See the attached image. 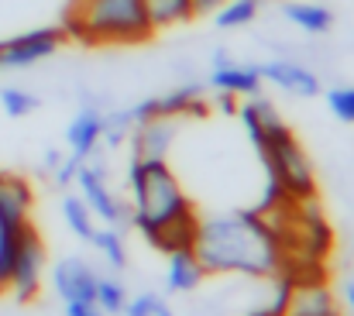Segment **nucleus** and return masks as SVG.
I'll list each match as a JSON object with an SVG mask.
<instances>
[{"label": "nucleus", "instance_id": "f257e3e1", "mask_svg": "<svg viewBox=\"0 0 354 316\" xmlns=\"http://www.w3.org/2000/svg\"><path fill=\"white\" fill-rule=\"evenodd\" d=\"M193 251L207 275H275L282 265L279 230L254 210L200 216L193 230Z\"/></svg>", "mask_w": 354, "mask_h": 316}, {"label": "nucleus", "instance_id": "f03ea898", "mask_svg": "<svg viewBox=\"0 0 354 316\" xmlns=\"http://www.w3.org/2000/svg\"><path fill=\"white\" fill-rule=\"evenodd\" d=\"M127 193H131L127 223L155 251L169 254L176 248L193 244V230H196L200 216L165 158H131L127 162Z\"/></svg>", "mask_w": 354, "mask_h": 316}, {"label": "nucleus", "instance_id": "7ed1b4c3", "mask_svg": "<svg viewBox=\"0 0 354 316\" xmlns=\"http://www.w3.org/2000/svg\"><path fill=\"white\" fill-rule=\"evenodd\" d=\"M237 120L268 176V196H265L261 210H268L275 200H289V203L313 200L317 196L313 165H310L303 145L296 141L292 127L279 117L275 104L265 100L261 93L248 97V104H237Z\"/></svg>", "mask_w": 354, "mask_h": 316}, {"label": "nucleus", "instance_id": "20e7f679", "mask_svg": "<svg viewBox=\"0 0 354 316\" xmlns=\"http://www.w3.org/2000/svg\"><path fill=\"white\" fill-rule=\"evenodd\" d=\"M62 31L83 45H141L155 35L145 0H73Z\"/></svg>", "mask_w": 354, "mask_h": 316}, {"label": "nucleus", "instance_id": "39448f33", "mask_svg": "<svg viewBox=\"0 0 354 316\" xmlns=\"http://www.w3.org/2000/svg\"><path fill=\"white\" fill-rule=\"evenodd\" d=\"M41 275H45V244H41L38 227L28 220V227L21 230V241H17V258H14L7 289L17 296V303H31L41 289Z\"/></svg>", "mask_w": 354, "mask_h": 316}, {"label": "nucleus", "instance_id": "423d86ee", "mask_svg": "<svg viewBox=\"0 0 354 316\" xmlns=\"http://www.w3.org/2000/svg\"><path fill=\"white\" fill-rule=\"evenodd\" d=\"M66 41V31L62 28H35V31H24V35H14V38H3L0 41V69H28V66H38L41 59L55 55Z\"/></svg>", "mask_w": 354, "mask_h": 316}, {"label": "nucleus", "instance_id": "0eeeda50", "mask_svg": "<svg viewBox=\"0 0 354 316\" xmlns=\"http://www.w3.org/2000/svg\"><path fill=\"white\" fill-rule=\"evenodd\" d=\"M76 186H80V196H83V203L93 210V216H100L104 223H111V227H124L127 223V203H120L118 196L107 189V179H104V165H97V162H83V169H80V176H76Z\"/></svg>", "mask_w": 354, "mask_h": 316}, {"label": "nucleus", "instance_id": "6e6552de", "mask_svg": "<svg viewBox=\"0 0 354 316\" xmlns=\"http://www.w3.org/2000/svg\"><path fill=\"white\" fill-rule=\"evenodd\" d=\"M97 268L86 258H62L52 268V289L62 303H93L97 296Z\"/></svg>", "mask_w": 354, "mask_h": 316}, {"label": "nucleus", "instance_id": "1a4fd4ad", "mask_svg": "<svg viewBox=\"0 0 354 316\" xmlns=\"http://www.w3.org/2000/svg\"><path fill=\"white\" fill-rule=\"evenodd\" d=\"M258 73H261V83H272V86H279V90H286V93H292V97H320V76L313 73V69H306L303 62H292V59H268V62H261L258 66Z\"/></svg>", "mask_w": 354, "mask_h": 316}, {"label": "nucleus", "instance_id": "9d476101", "mask_svg": "<svg viewBox=\"0 0 354 316\" xmlns=\"http://www.w3.org/2000/svg\"><path fill=\"white\" fill-rule=\"evenodd\" d=\"M207 86H210L214 93L258 97V93H261V73H258V66H241V62H231V59H227V52H217Z\"/></svg>", "mask_w": 354, "mask_h": 316}, {"label": "nucleus", "instance_id": "9b49d317", "mask_svg": "<svg viewBox=\"0 0 354 316\" xmlns=\"http://www.w3.org/2000/svg\"><path fill=\"white\" fill-rule=\"evenodd\" d=\"M131 158H165L176 141V117H148L131 127Z\"/></svg>", "mask_w": 354, "mask_h": 316}, {"label": "nucleus", "instance_id": "f8f14e48", "mask_svg": "<svg viewBox=\"0 0 354 316\" xmlns=\"http://www.w3.org/2000/svg\"><path fill=\"white\" fill-rule=\"evenodd\" d=\"M104 110L100 106H80V113L66 127V145L69 155L76 158H93V151L104 145Z\"/></svg>", "mask_w": 354, "mask_h": 316}, {"label": "nucleus", "instance_id": "ddd939ff", "mask_svg": "<svg viewBox=\"0 0 354 316\" xmlns=\"http://www.w3.org/2000/svg\"><path fill=\"white\" fill-rule=\"evenodd\" d=\"M282 316H341L334 292L320 282H292Z\"/></svg>", "mask_w": 354, "mask_h": 316}, {"label": "nucleus", "instance_id": "4468645a", "mask_svg": "<svg viewBox=\"0 0 354 316\" xmlns=\"http://www.w3.org/2000/svg\"><path fill=\"white\" fill-rule=\"evenodd\" d=\"M203 279H207V272H203V265H200L193 244L169 251V272H165L169 292H193Z\"/></svg>", "mask_w": 354, "mask_h": 316}, {"label": "nucleus", "instance_id": "2eb2a0df", "mask_svg": "<svg viewBox=\"0 0 354 316\" xmlns=\"http://www.w3.org/2000/svg\"><path fill=\"white\" fill-rule=\"evenodd\" d=\"M282 14H286V21H292L299 31H306V35H327L330 28H334V14H330V7H324V3H306V0H289V3H282Z\"/></svg>", "mask_w": 354, "mask_h": 316}, {"label": "nucleus", "instance_id": "dca6fc26", "mask_svg": "<svg viewBox=\"0 0 354 316\" xmlns=\"http://www.w3.org/2000/svg\"><path fill=\"white\" fill-rule=\"evenodd\" d=\"M145 14L151 31H169L179 24H189L193 14V0H145Z\"/></svg>", "mask_w": 354, "mask_h": 316}, {"label": "nucleus", "instance_id": "f3484780", "mask_svg": "<svg viewBox=\"0 0 354 316\" xmlns=\"http://www.w3.org/2000/svg\"><path fill=\"white\" fill-rule=\"evenodd\" d=\"M90 244L100 251V258H104L114 272L127 268V244H124V237H120L118 227H97L93 237H90Z\"/></svg>", "mask_w": 354, "mask_h": 316}, {"label": "nucleus", "instance_id": "a211bd4d", "mask_svg": "<svg viewBox=\"0 0 354 316\" xmlns=\"http://www.w3.org/2000/svg\"><path fill=\"white\" fill-rule=\"evenodd\" d=\"M261 10V0H227L217 14H214V24L221 31H234V28H244L258 17Z\"/></svg>", "mask_w": 354, "mask_h": 316}, {"label": "nucleus", "instance_id": "6ab92c4d", "mask_svg": "<svg viewBox=\"0 0 354 316\" xmlns=\"http://www.w3.org/2000/svg\"><path fill=\"white\" fill-rule=\"evenodd\" d=\"M62 216H66V223H69V230H73L76 237H83V241L93 237L97 216L83 203V196H69V193H66V196H62Z\"/></svg>", "mask_w": 354, "mask_h": 316}, {"label": "nucleus", "instance_id": "aec40b11", "mask_svg": "<svg viewBox=\"0 0 354 316\" xmlns=\"http://www.w3.org/2000/svg\"><path fill=\"white\" fill-rule=\"evenodd\" d=\"M93 303L104 310L107 316H120L124 313V306H127V289L120 286L118 279H97V296H93Z\"/></svg>", "mask_w": 354, "mask_h": 316}, {"label": "nucleus", "instance_id": "412c9836", "mask_svg": "<svg viewBox=\"0 0 354 316\" xmlns=\"http://www.w3.org/2000/svg\"><path fill=\"white\" fill-rule=\"evenodd\" d=\"M0 106H3L7 117H28V113L38 110V97L21 90V86H3L0 90Z\"/></svg>", "mask_w": 354, "mask_h": 316}, {"label": "nucleus", "instance_id": "4be33fe9", "mask_svg": "<svg viewBox=\"0 0 354 316\" xmlns=\"http://www.w3.org/2000/svg\"><path fill=\"white\" fill-rule=\"evenodd\" d=\"M120 316H172V310H169V303H165L162 296H155V292H141V296L127 299V306H124V313Z\"/></svg>", "mask_w": 354, "mask_h": 316}, {"label": "nucleus", "instance_id": "5701e85b", "mask_svg": "<svg viewBox=\"0 0 354 316\" xmlns=\"http://www.w3.org/2000/svg\"><path fill=\"white\" fill-rule=\"evenodd\" d=\"M327 110L337 120L354 124V86H334V90H327Z\"/></svg>", "mask_w": 354, "mask_h": 316}, {"label": "nucleus", "instance_id": "b1692460", "mask_svg": "<svg viewBox=\"0 0 354 316\" xmlns=\"http://www.w3.org/2000/svg\"><path fill=\"white\" fill-rule=\"evenodd\" d=\"M83 162H86V158H76V155H66V158H59V165L52 169V179H55V186H59V189H69V186L76 183V176H80Z\"/></svg>", "mask_w": 354, "mask_h": 316}, {"label": "nucleus", "instance_id": "393cba45", "mask_svg": "<svg viewBox=\"0 0 354 316\" xmlns=\"http://www.w3.org/2000/svg\"><path fill=\"white\" fill-rule=\"evenodd\" d=\"M66 316H107L97 303H66Z\"/></svg>", "mask_w": 354, "mask_h": 316}, {"label": "nucleus", "instance_id": "a878e982", "mask_svg": "<svg viewBox=\"0 0 354 316\" xmlns=\"http://www.w3.org/2000/svg\"><path fill=\"white\" fill-rule=\"evenodd\" d=\"M224 3H227V0H193V14H196V17H214Z\"/></svg>", "mask_w": 354, "mask_h": 316}, {"label": "nucleus", "instance_id": "bb28decb", "mask_svg": "<svg viewBox=\"0 0 354 316\" xmlns=\"http://www.w3.org/2000/svg\"><path fill=\"white\" fill-rule=\"evenodd\" d=\"M344 303H348V310L354 313V279H348V282H344Z\"/></svg>", "mask_w": 354, "mask_h": 316}]
</instances>
